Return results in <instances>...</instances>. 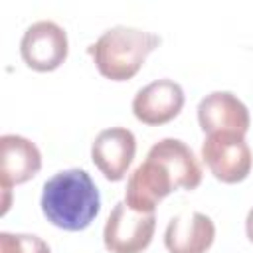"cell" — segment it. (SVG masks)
I'll use <instances>...</instances> for the list:
<instances>
[{"mask_svg":"<svg viewBox=\"0 0 253 253\" xmlns=\"http://www.w3.org/2000/svg\"><path fill=\"white\" fill-rule=\"evenodd\" d=\"M40 206L49 223L65 231H81L91 225L101 210L97 184L83 168H67L53 174L42 188Z\"/></svg>","mask_w":253,"mask_h":253,"instance_id":"obj_1","label":"cell"},{"mask_svg":"<svg viewBox=\"0 0 253 253\" xmlns=\"http://www.w3.org/2000/svg\"><path fill=\"white\" fill-rule=\"evenodd\" d=\"M160 42L158 34L119 24L105 30L97 42L89 45V55L103 77L111 81H126L138 73L146 55L156 49Z\"/></svg>","mask_w":253,"mask_h":253,"instance_id":"obj_2","label":"cell"},{"mask_svg":"<svg viewBox=\"0 0 253 253\" xmlns=\"http://www.w3.org/2000/svg\"><path fill=\"white\" fill-rule=\"evenodd\" d=\"M156 215L130 210L125 200L117 202L111 210L105 229L103 243L111 253H140L144 251L154 235Z\"/></svg>","mask_w":253,"mask_h":253,"instance_id":"obj_3","label":"cell"},{"mask_svg":"<svg viewBox=\"0 0 253 253\" xmlns=\"http://www.w3.org/2000/svg\"><path fill=\"white\" fill-rule=\"evenodd\" d=\"M202 160L217 180L237 184L247 178L253 158L243 134L211 132L202 142Z\"/></svg>","mask_w":253,"mask_h":253,"instance_id":"obj_4","label":"cell"},{"mask_svg":"<svg viewBox=\"0 0 253 253\" xmlns=\"http://www.w3.org/2000/svg\"><path fill=\"white\" fill-rule=\"evenodd\" d=\"M67 34L53 20L30 24L20 40V53L28 67L36 71H53L67 57Z\"/></svg>","mask_w":253,"mask_h":253,"instance_id":"obj_5","label":"cell"},{"mask_svg":"<svg viewBox=\"0 0 253 253\" xmlns=\"http://www.w3.org/2000/svg\"><path fill=\"white\" fill-rule=\"evenodd\" d=\"M178 190L170 172L152 156H146L128 176L125 188V204L134 211L152 213L160 200Z\"/></svg>","mask_w":253,"mask_h":253,"instance_id":"obj_6","label":"cell"},{"mask_svg":"<svg viewBox=\"0 0 253 253\" xmlns=\"http://www.w3.org/2000/svg\"><path fill=\"white\" fill-rule=\"evenodd\" d=\"M186 95L178 81L162 77L136 91L132 113L144 125H164L172 121L184 107Z\"/></svg>","mask_w":253,"mask_h":253,"instance_id":"obj_7","label":"cell"},{"mask_svg":"<svg viewBox=\"0 0 253 253\" xmlns=\"http://www.w3.org/2000/svg\"><path fill=\"white\" fill-rule=\"evenodd\" d=\"M134 154L136 136L125 126H111L101 130L91 144L93 164L111 182H119L125 178L128 166L134 160Z\"/></svg>","mask_w":253,"mask_h":253,"instance_id":"obj_8","label":"cell"},{"mask_svg":"<svg viewBox=\"0 0 253 253\" xmlns=\"http://www.w3.org/2000/svg\"><path fill=\"white\" fill-rule=\"evenodd\" d=\"M198 123L206 134L211 132H237L249 130V111L231 91H211L198 103Z\"/></svg>","mask_w":253,"mask_h":253,"instance_id":"obj_9","label":"cell"},{"mask_svg":"<svg viewBox=\"0 0 253 253\" xmlns=\"http://www.w3.org/2000/svg\"><path fill=\"white\" fill-rule=\"evenodd\" d=\"M42 168L40 148L20 134L0 136V186L2 192L32 180Z\"/></svg>","mask_w":253,"mask_h":253,"instance_id":"obj_10","label":"cell"},{"mask_svg":"<svg viewBox=\"0 0 253 253\" xmlns=\"http://www.w3.org/2000/svg\"><path fill=\"white\" fill-rule=\"evenodd\" d=\"M215 239V223L202 211L174 215L164 229V245L170 253H206Z\"/></svg>","mask_w":253,"mask_h":253,"instance_id":"obj_11","label":"cell"},{"mask_svg":"<svg viewBox=\"0 0 253 253\" xmlns=\"http://www.w3.org/2000/svg\"><path fill=\"white\" fill-rule=\"evenodd\" d=\"M146 156L158 160L174 178L178 188L196 190L202 182V166L192 148L180 138H162L154 142Z\"/></svg>","mask_w":253,"mask_h":253,"instance_id":"obj_12","label":"cell"},{"mask_svg":"<svg viewBox=\"0 0 253 253\" xmlns=\"http://www.w3.org/2000/svg\"><path fill=\"white\" fill-rule=\"evenodd\" d=\"M0 253H51L49 245L34 233H0Z\"/></svg>","mask_w":253,"mask_h":253,"instance_id":"obj_13","label":"cell"},{"mask_svg":"<svg viewBox=\"0 0 253 253\" xmlns=\"http://www.w3.org/2000/svg\"><path fill=\"white\" fill-rule=\"evenodd\" d=\"M245 233L249 241H253V208L247 211V217H245Z\"/></svg>","mask_w":253,"mask_h":253,"instance_id":"obj_14","label":"cell"}]
</instances>
